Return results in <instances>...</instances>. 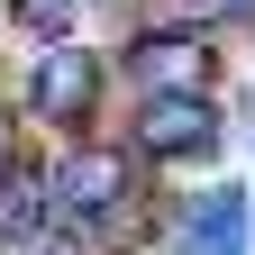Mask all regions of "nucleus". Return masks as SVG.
<instances>
[{"label": "nucleus", "instance_id": "obj_1", "mask_svg": "<svg viewBox=\"0 0 255 255\" xmlns=\"http://www.w3.org/2000/svg\"><path fill=\"white\" fill-rule=\"evenodd\" d=\"M91 101H101V64H91V46L55 37L46 64H37V82H27V110H37L46 128H64V137H82V128H91Z\"/></svg>", "mask_w": 255, "mask_h": 255}, {"label": "nucleus", "instance_id": "obj_2", "mask_svg": "<svg viewBox=\"0 0 255 255\" xmlns=\"http://www.w3.org/2000/svg\"><path fill=\"white\" fill-rule=\"evenodd\" d=\"M210 64H219V46L201 27H146V37L128 46V73L146 91H210Z\"/></svg>", "mask_w": 255, "mask_h": 255}, {"label": "nucleus", "instance_id": "obj_3", "mask_svg": "<svg viewBox=\"0 0 255 255\" xmlns=\"http://www.w3.org/2000/svg\"><path fill=\"white\" fill-rule=\"evenodd\" d=\"M137 146L146 155H210L219 146V110H210V91H146V110H137Z\"/></svg>", "mask_w": 255, "mask_h": 255}, {"label": "nucleus", "instance_id": "obj_4", "mask_svg": "<svg viewBox=\"0 0 255 255\" xmlns=\"http://www.w3.org/2000/svg\"><path fill=\"white\" fill-rule=\"evenodd\" d=\"M128 182H137V164H128L119 146H73V155H64V173H55V210L110 219V210L128 201Z\"/></svg>", "mask_w": 255, "mask_h": 255}, {"label": "nucleus", "instance_id": "obj_5", "mask_svg": "<svg viewBox=\"0 0 255 255\" xmlns=\"http://www.w3.org/2000/svg\"><path fill=\"white\" fill-rule=\"evenodd\" d=\"M191 255H246V191H219L191 219Z\"/></svg>", "mask_w": 255, "mask_h": 255}, {"label": "nucleus", "instance_id": "obj_6", "mask_svg": "<svg viewBox=\"0 0 255 255\" xmlns=\"http://www.w3.org/2000/svg\"><path fill=\"white\" fill-rule=\"evenodd\" d=\"M37 228H46V182L0 164V237H37Z\"/></svg>", "mask_w": 255, "mask_h": 255}, {"label": "nucleus", "instance_id": "obj_7", "mask_svg": "<svg viewBox=\"0 0 255 255\" xmlns=\"http://www.w3.org/2000/svg\"><path fill=\"white\" fill-rule=\"evenodd\" d=\"M91 246H101L91 228H73V237H46V255H91Z\"/></svg>", "mask_w": 255, "mask_h": 255}, {"label": "nucleus", "instance_id": "obj_8", "mask_svg": "<svg viewBox=\"0 0 255 255\" xmlns=\"http://www.w3.org/2000/svg\"><path fill=\"white\" fill-rule=\"evenodd\" d=\"M0 164H9V119H0Z\"/></svg>", "mask_w": 255, "mask_h": 255}]
</instances>
